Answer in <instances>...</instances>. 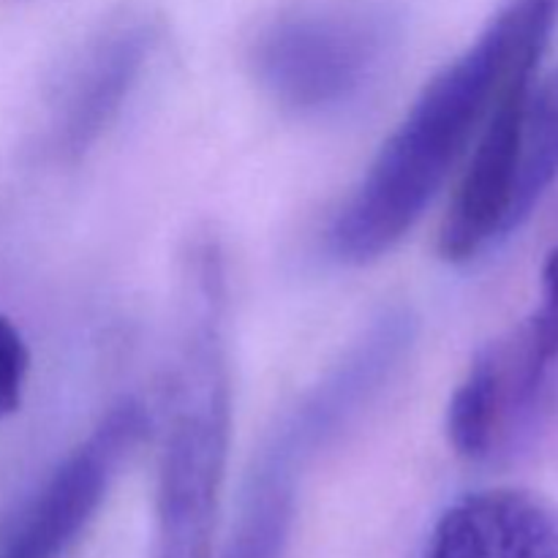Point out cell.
I'll list each match as a JSON object with an SVG mask.
<instances>
[{
	"mask_svg": "<svg viewBox=\"0 0 558 558\" xmlns=\"http://www.w3.org/2000/svg\"><path fill=\"white\" fill-rule=\"evenodd\" d=\"M556 22L558 0H510L477 41L423 87L332 218L327 243L338 259L368 265L412 232L507 82L537 69Z\"/></svg>",
	"mask_w": 558,
	"mask_h": 558,
	"instance_id": "6da1fadb",
	"label": "cell"
},
{
	"mask_svg": "<svg viewBox=\"0 0 558 558\" xmlns=\"http://www.w3.org/2000/svg\"><path fill=\"white\" fill-rule=\"evenodd\" d=\"M227 259L196 238L180 272L178 343L156 485L153 558H210L232 439Z\"/></svg>",
	"mask_w": 558,
	"mask_h": 558,
	"instance_id": "7a4b0ae2",
	"label": "cell"
},
{
	"mask_svg": "<svg viewBox=\"0 0 558 558\" xmlns=\"http://www.w3.org/2000/svg\"><path fill=\"white\" fill-rule=\"evenodd\" d=\"M401 41L387 0H308L272 16L251 44V71L272 104L322 118L357 101Z\"/></svg>",
	"mask_w": 558,
	"mask_h": 558,
	"instance_id": "3957f363",
	"label": "cell"
},
{
	"mask_svg": "<svg viewBox=\"0 0 558 558\" xmlns=\"http://www.w3.org/2000/svg\"><path fill=\"white\" fill-rule=\"evenodd\" d=\"M161 38V20L142 5L114 11L82 38L49 104V142L63 161H80L118 123Z\"/></svg>",
	"mask_w": 558,
	"mask_h": 558,
	"instance_id": "277c9868",
	"label": "cell"
},
{
	"mask_svg": "<svg viewBox=\"0 0 558 558\" xmlns=\"http://www.w3.org/2000/svg\"><path fill=\"white\" fill-rule=\"evenodd\" d=\"M145 428L140 403L131 398L114 403L22 507L0 543V558H63L93 521Z\"/></svg>",
	"mask_w": 558,
	"mask_h": 558,
	"instance_id": "5b68a950",
	"label": "cell"
},
{
	"mask_svg": "<svg viewBox=\"0 0 558 558\" xmlns=\"http://www.w3.org/2000/svg\"><path fill=\"white\" fill-rule=\"evenodd\" d=\"M534 71L537 69H523L507 82L477 134L439 232V254L447 262L472 259L496 238L512 232L523 123L534 87Z\"/></svg>",
	"mask_w": 558,
	"mask_h": 558,
	"instance_id": "8992f818",
	"label": "cell"
},
{
	"mask_svg": "<svg viewBox=\"0 0 558 558\" xmlns=\"http://www.w3.org/2000/svg\"><path fill=\"white\" fill-rule=\"evenodd\" d=\"M428 558H558V505L526 488H488L447 507Z\"/></svg>",
	"mask_w": 558,
	"mask_h": 558,
	"instance_id": "52a82bcc",
	"label": "cell"
},
{
	"mask_svg": "<svg viewBox=\"0 0 558 558\" xmlns=\"http://www.w3.org/2000/svg\"><path fill=\"white\" fill-rule=\"evenodd\" d=\"M558 178V69L539 87H532L523 123L521 172H518L512 229L521 227L545 191Z\"/></svg>",
	"mask_w": 558,
	"mask_h": 558,
	"instance_id": "ba28073f",
	"label": "cell"
},
{
	"mask_svg": "<svg viewBox=\"0 0 558 558\" xmlns=\"http://www.w3.org/2000/svg\"><path fill=\"white\" fill-rule=\"evenodd\" d=\"M31 352L20 330L5 316H0V420L11 417L22 407Z\"/></svg>",
	"mask_w": 558,
	"mask_h": 558,
	"instance_id": "9c48e42d",
	"label": "cell"
},
{
	"mask_svg": "<svg viewBox=\"0 0 558 558\" xmlns=\"http://www.w3.org/2000/svg\"><path fill=\"white\" fill-rule=\"evenodd\" d=\"M539 303L558 308V245L550 251L543 265V294H539Z\"/></svg>",
	"mask_w": 558,
	"mask_h": 558,
	"instance_id": "30bf717a",
	"label": "cell"
}]
</instances>
